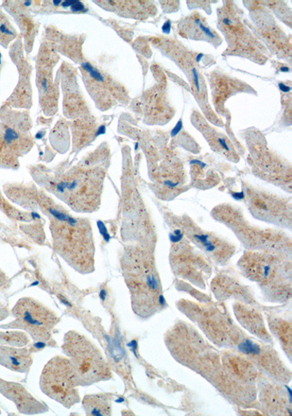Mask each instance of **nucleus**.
<instances>
[{
    "mask_svg": "<svg viewBox=\"0 0 292 416\" xmlns=\"http://www.w3.org/2000/svg\"><path fill=\"white\" fill-rule=\"evenodd\" d=\"M42 202L50 216V230L55 251L81 274L95 270V248L91 225L72 216L64 208L44 196Z\"/></svg>",
    "mask_w": 292,
    "mask_h": 416,
    "instance_id": "nucleus-1",
    "label": "nucleus"
},
{
    "mask_svg": "<svg viewBox=\"0 0 292 416\" xmlns=\"http://www.w3.org/2000/svg\"><path fill=\"white\" fill-rule=\"evenodd\" d=\"M120 263L134 314L149 317L165 303L152 254L144 247L129 246L124 249Z\"/></svg>",
    "mask_w": 292,
    "mask_h": 416,
    "instance_id": "nucleus-2",
    "label": "nucleus"
},
{
    "mask_svg": "<svg viewBox=\"0 0 292 416\" xmlns=\"http://www.w3.org/2000/svg\"><path fill=\"white\" fill-rule=\"evenodd\" d=\"M46 186L50 192L78 212L98 209L106 172L99 167H77Z\"/></svg>",
    "mask_w": 292,
    "mask_h": 416,
    "instance_id": "nucleus-3",
    "label": "nucleus"
},
{
    "mask_svg": "<svg viewBox=\"0 0 292 416\" xmlns=\"http://www.w3.org/2000/svg\"><path fill=\"white\" fill-rule=\"evenodd\" d=\"M62 349L72 363L79 387H90L112 379L108 360L87 336L76 331L67 332Z\"/></svg>",
    "mask_w": 292,
    "mask_h": 416,
    "instance_id": "nucleus-4",
    "label": "nucleus"
},
{
    "mask_svg": "<svg viewBox=\"0 0 292 416\" xmlns=\"http://www.w3.org/2000/svg\"><path fill=\"white\" fill-rule=\"evenodd\" d=\"M13 321L0 325V328L19 329L27 333L34 342H46L53 336L60 318L55 311L32 298H23L12 309Z\"/></svg>",
    "mask_w": 292,
    "mask_h": 416,
    "instance_id": "nucleus-5",
    "label": "nucleus"
},
{
    "mask_svg": "<svg viewBox=\"0 0 292 416\" xmlns=\"http://www.w3.org/2000/svg\"><path fill=\"white\" fill-rule=\"evenodd\" d=\"M40 387L48 397L70 409L81 402L79 387L72 363L66 356L57 355L44 366Z\"/></svg>",
    "mask_w": 292,
    "mask_h": 416,
    "instance_id": "nucleus-6",
    "label": "nucleus"
},
{
    "mask_svg": "<svg viewBox=\"0 0 292 416\" xmlns=\"http://www.w3.org/2000/svg\"><path fill=\"white\" fill-rule=\"evenodd\" d=\"M0 394L15 405L25 415H38L47 412L46 405L34 397L22 384L0 378Z\"/></svg>",
    "mask_w": 292,
    "mask_h": 416,
    "instance_id": "nucleus-7",
    "label": "nucleus"
},
{
    "mask_svg": "<svg viewBox=\"0 0 292 416\" xmlns=\"http://www.w3.org/2000/svg\"><path fill=\"white\" fill-rule=\"evenodd\" d=\"M29 142L18 131L0 123V167H13Z\"/></svg>",
    "mask_w": 292,
    "mask_h": 416,
    "instance_id": "nucleus-8",
    "label": "nucleus"
},
{
    "mask_svg": "<svg viewBox=\"0 0 292 416\" xmlns=\"http://www.w3.org/2000/svg\"><path fill=\"white\" fill-rule=\"evenodd\" d=\"M33 363L32 350L25 347L0 345V366L13 372L27 373Z\"/></svg>",
    "mask_w": 292,
    "mask_h": 416,
    "instance_id": "nucleus-9",
    "label": "nucleus"
},
{
    "mask_svg": "<svg viewBox=\"0 0 292 416\" xmlns=\"http://www.w3.org/2000/svg\"><path fill=\"white\" fill-rule=\"evenodd\" d=\"M81 402L87 415L109 416L112 415V397L111 394H88L83 397Z\"/></svg>",
    "mask_w": 292,
    "mask_h": 416,
    "instance_id": "nucleus-10",
    "label": "nucleus"
},
{
    "mask_svg": "<svg viewBox=\"0 0 292 416\" xmlns=\"http://www.w3.org/2000/svg\"><path fill=\"white\" fill-rule=\"evenodd\" d=\"M186 233L187 236L197 244H200L203 249L208 252L214 253L216 251L218 254L220 251L219 247H224L225 242H223L218 237L213 236L211 234L205 233L200 228H194L192 232H183Z\"/></svg>",
    "mask_w": 292,
    "mask_h": 416,
    "instance_id": "nucleus-11",
    "label": "nucleus"
},
{
    "mask_svg": "<svg viewBox=\"0 0 292 416\" xmlns=\"http://www.w3.org/2000/svg\"><path fill=\"white\" fill-rule=\"evenodd\" d=\"M30 342L29 335L24 332L15 331H0V345L11 347H25Z\"/></svg>",
    "mask_w": 292,
    "mask_h": 416,
    "instance_id": "nucleus-12",
    "label": "nucleus"
},
{
    "mask_svg": "<svg viewBox=\"0 0 292 416\" xmlns=\"http://www.w3.org/2000/svg\"><path fill=\"white\" fill-rule=\"evenodd\" d=\"M16 37V32L8 17L0 11V44L7 48Z\"/></svg>",
    "mask_w": 292,
    "mask_h": 416,
    "instance_id": "nucleus-13",
    "label": "nucleus"
},
{
    "mask_svg": "<svg viewBox=\"0 0 292 416\" xmlns=\"http://www.w3.org/2000/svg\"><path fill=\"white\" fill-rule=\"evenodd\" d=\"M11 315V311L7 305H6L0 299V321H3L8 319Z\"/></svg>",
    "mask_w": 292,
    "mask_h": 416,
    "instance_id": "nucleus-14",
    "label": "nucleus"
},
{
    "mask_svg": "<svg viewBox=\"0 0 292 416\" xmlns=\"http://www.w3.org/2000/svg\"><path fill=\"white\" fill-rule=\"evenodd\" d=\"M8 284V277L6 274L0 269V289L6 288Z\"/></svg>",
    "mask_w": 292,
    "mask_h": 416,
    "instance_id": "nucleus-15",
    "label": "nucleus"
},
{
    "mask_svg": "<svg viewBox=\"0 0 292 416\" xmlns=\"http://www.w3.org/2000/svg\"><path fill=\"white\" fill-rule=\"evenodd\" d=\"M196 23L198 25L202 31L206 34V36H208L212 39L216 38L215 34L211 31V29L204 27L200 21H197Z\"/></svg>",
    "mask_w": 292,
    "mask_h": 416,
    "instance_id": "nucleus-16",
    "label": "nucleus"
},
{
    "mask_svg": "<svg viewBox=\"0 0 292 416\" xmlns=\"http://www.w3.org/2000/svg\"><path fill=\"white\" fill-rule=\"evenodd\" d=\"M182 127H183V123H182V120L180 119L179 120V123H177L176 126L173 129V130H172L171 136L175 137L176 135H177L180 132V131L182 130Z\"/></svg>",
    "mask_w": 292,
    "mask_h": 416,
    "instance_id": "nucleus-17",
    "label": "nucleus"
},
{
    "mask_svg": "<svg viewBox=\"0 0 292 416\" xmlns=\"http://www.w3.org/2000/svg\"><path fill=\"white\" fill-rule=\"evenodd\" d=\"M193 76H194L196 88H197V91L200 92V82H199V76H198L197 69L195 68H193Z\"/></svg>",
    "mask_w": 292,
    "mask_h": 416,
    "instance_id": "nucleus-18",
    "label": "nucleus"
},
{
    "mask_svg": "<svg viewBox=\"0 0 292 416\" xmlns=\"http://www.w3.org/2000/svg\"><path fill=\"white\" fill-rule=\"evenodd\" d=\"M85 6L81 3L76 1L72 6L71 10L74 11H81L84 10Z\"/></svg>",
    "mask_w": 292,
    "mask_h": 416,
    "instance_id": "nucleus-19",
    "label": "nucleus"
},
{
    "mask_svg": "<svg viewBox=\"0 0 292 416\" xmlns=\"http://www.w3.org/2000/svg\"><path fill=\"white\" fill-rule=\"evenodd\" d=\"M162 32L166 34H169L171 32V22L167 21L162 27Z\"/></svg>",
    "mask_w": 292,
    "mask_h": 416,
    "instance_id": "nucleus-20",
    "label": "nucleus"
},
{
    "mask_svg": "<svg viewBox=\"0 0 292 416\" xmlns=\"http://www.w3.org/2000/svg\"><path fill=\"white\" fill-rule=\"evenodd\" d=\"M218 141L223 149H225L227 151H230V148H229L227 142L225 141V139L218 138Z\"/></svg>",
    "mask_w": 292,
    "mask_h": 416,
    "instance_id": "nucleus-21",
    "label": "nucleus"
},
{
    "mask_svg": "<svg viewBox=\"0 0 292 416\" xmlns=\"http://www.w3.org/2000/svg\"><path fill=\"white\" fill-rule=\"evenodd\" d=\"M279 88L280 90H281V92H283L284 93H288V92H289L291 91V88H290V86H288V85H285V84H284V83H280L279 84Z\"/></svg>",
    "mask_w": 292,
    "mask_h": 416,
    "instance_id": "nucleus-22",
    "label": "nucleus"
},
{
    "mask_svg": "<svg viewBox=\"0 0 292 416\" xmlns=\"http://www.w3.org/2000/svg\"><path fill=\"white\" fill-rule=\"evenodd\" d=\"M76 1H65L62 3V6L64 8H67L69 6H72Z\"/></svg>",
    "mask_w": 292,
    "mask_h": 416,
    "instance_id": "nucleus-23",
    "label": "nucleus"
},
{
    "mask_svg": "<svg viewBox=\"0 0 292 416\" xmlns=\"http://www.w3.org/2000/svg\"><path fill=\"white\" fill-rule=\"evenodd\" d=\"M281 71L283 73H287L289 71V68L288 67H281Z\"/></svg>",
    "mask_w": 292,
    "mask_h": 416,
    "instance_id": "nucleus-24",
    "label": "nucleus"
},
{
    "mask_svg": "<svg viewBox=\"0 0 292 416\" xmlns=\"http://www.w3.org/2000/svg\"><path fill=\"white\" fill-rule=\"evenodd\" d=\"M223 22H224V24L228 26H230L231 25V22L229 19H225L224 20H223Z\"/></svg>",
    "mask_w": 292,
    "mask_h": 416,
    "instance_id": "nucleus-25",
    "label": "nucleus"
},
{
    "mask_svg": "<svg viewBox=\"0 0 292 416\" xmlns=\"http://www.w3.org/2000/svg\"><path fill=\"white\" fill-rule=\"evenodd\" d=\"M203 56H204L203 54L198 55L196 58L197 62H200L201 61L202 58L203 57Z\"/></svg>",
    "mask_w": 292,
    "mask_h": 416,
    "instance_id": "nucleus-26",
    "label": "nucleus"
},
{
    "mask_svg": "<svg viewBox=\"0 0 292 416\" xmlns=\"http://www.w3.org/2000/svg\"><path fill=\"white\" fill-rule=\"evenodd\" d=\"M54 4H55V6H58L60 4H62V1H53Z\"/></svg>",
    "mask_w": 292,
    "mask_h": 416,
    "instance_id": "nucleus-27",
    "label": "nucleus"
},
{
    "mask_svg": "<svg viewBox=\"0 0 292 416\" xmlns=\"http://www.w3.org/2000/svg\"><path fill=\"white\" fill-rule=\"evenodd\" d=\"M0 414H1V410H0Z\"/></svg>",
    "mask_w": 292,
    "mask_h": 416,
    "instance_id": "nucleus-28",
    "label": "nucleus"
}]
</instances>
